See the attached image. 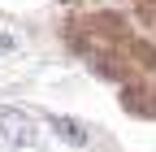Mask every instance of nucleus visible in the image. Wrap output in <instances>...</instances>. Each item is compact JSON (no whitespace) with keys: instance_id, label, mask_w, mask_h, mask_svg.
Listing matches in <instances>:
<instances>
[{"instance_id":"obj_1","label":"nucleus","mask_w":156,"mask_h":152,"mask_svg":"<svg viewBox=\"0 0 156 152\" xmlns=\"http://www.w3.org/2000/svg\"><path fill=\"white\" fill-rule=\"evenodd\" d=\"M0 135H5L9 143H22V148L39 143V130H35V122L22 109H0Z\"/></svg>"},{"instance_id":"obj_2","label":"nucleus","mask_w":156,"mask_h":152,"mask_svg":"<svg viewBox=\"0 0 156 152\" xmlns=\"http://www.w3.org/2000/svg\"><path fill=\"white\" fill-rule=\"evenodd\" d=\"M48 126H52L65 143H87V130L78 126V122H69V118H48Z\"/></svg>"},{"instance_id":"obj_3","label":"nucleus","mask_w":156,"mask_h":152,"mask_svg":"<svg viewBox=\"0 0 156 152\" xmlns=\"http://www.w3.org/2000/svg\"><path fill=\"white\" fill-rule=\"evenodd\" d=\"M0 52H13V39H5V35H0Z\"/></svg>"}]
</instances>
